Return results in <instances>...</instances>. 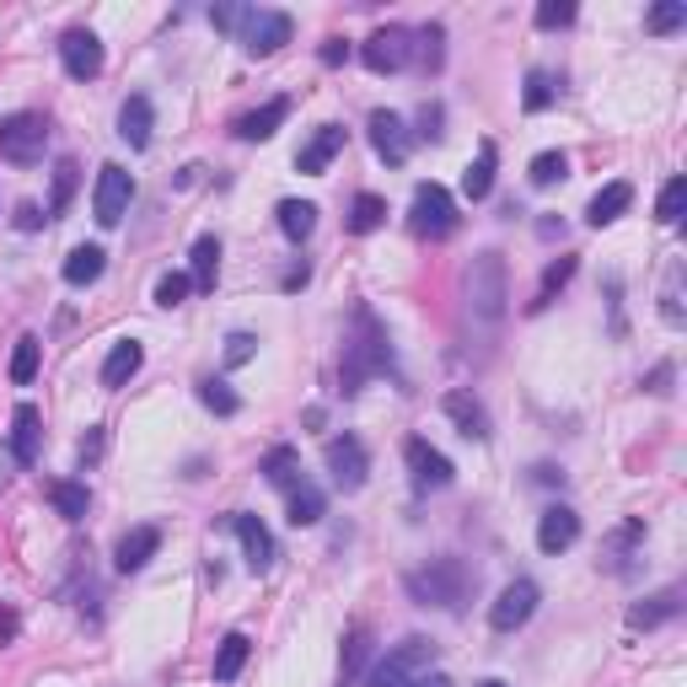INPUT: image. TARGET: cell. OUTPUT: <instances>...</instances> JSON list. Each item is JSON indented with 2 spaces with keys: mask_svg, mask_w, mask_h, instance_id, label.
Listing matches in <instances>:
<instances>
[{
  "mask_svg": "<svg viewBox=\"0 0 687 687\" xmlns=\"http://www.w3.org/2000/svg\"><path fill=\"white\" fill-rule=\"evenodd\" d=\"M414 38H419V44H414V55H419V70H440V64H446V49H440V44H446V33H440L436 22H430V27H419Z\"/></svg>",
  "mask_w": 687,
  "mask_h": 687,
  "instance_id": "b9f144b4",
  "label": "cell"
},
{
  "mask_svg": "<svg viewBox=\"0 0 687 687\" xmlns=\"http://www.w3.org/2000/svg\"><path fill=\"white\" fill-rule=\"evenodd\" d=\"M661 317L672 322V328H683L687 312H683V263H672L666 269V291H661Z\"/></svg>",
  "mask_w": 687,
  "mask_h": 687,
  "instance_id": "f35d334b",
  "label": "cell"
},
{
  "mask_svg": "<svg viewBox=\"0 0 687 687\" xmlns=\"http://www.w3.org/2000/svg\"><path fill=\"white\" fill-rule=\"evenodd\" d=\"M440 408H446V419H451L467 440H489V414H484L478 398H467V392H446Z\"/></svg>",
  "mask_w": 687,
  "mask_h": 687,
  "instance_id": "d6986e66",
  "label": "cell"
},
{
  "mask_svg": "<svg viewBox=\"0 0 687 687\" xmlns=\"http://www.w3.org/2000/svg\"><path fill=\"white\" fill-rule=\"evenodd\" d=\"M317 226V204H307V199H285L280 204V232L291 237V242H307Z\"/></svg>",
  "mask_w": 687,
  "mask_h": 687,
  "instance_id": "1f68e13d",
  "label": "cell"
},
{
  "mask_svg": "<svg viewBox=\"0 0 687 687\" xmlns=\"http://www.w3.org/2000/svg\"><path fill=\"white\" fill-rule=\"evenodd\" d=\"M60 60L75 81H97L103 75V38L86 33V27H70L60 38Z\"/></svg>",
  "mask_w": 687,
  "mask_h": 687,
  "instance_id": "7c38bea8",
  "label": "cell"
},
{
  "mask_svg": "<svg viewBox=\"0 0 687 687\" xmlns=\"http://www.w3.org/2000/svg\"><path fill=\"white\" fill-rule=\"evenodd\" d=\"M381 221H387V199H381V193H355V204H350V232L366 237Z\"/></svg>",
  "mask_w": 687,
  "mask_h": 687,
  "instance_id": "836d02e7",
  "label": "cell"
},
{
  "mask_svg": "<svg viewBox=\"0 0 687 687\" xmlns=\"http://www.w3.org/2000/svg\"><path fill=\"white\" fill-rule=\"evenodd\" d=\"M97 457H103V430L81 436V462H97Z\"/></svg>",
  "mask_w": 687,
  "mask_h": 687,
  "instance_id": "11a10c76",
  "label": "cell"
},
{
  "mask_svg": "<svg viewBox=\"0 0 687 687\" xmlns=\"http://www.w3.org/2000/svg\"><path fill=\"white\" fill-rule=\"evenodd\" d=\"M392 366V344L387 328L376 322L371 307H355L350 317V339H344V392H360L371 376H381Z\"/></svg>",
  "mask_w": 687,
  "mask_h": 687,
  "instance_id": "7a4b0ae2",
  "label": "cell"
},
{
  "mask_svg": "<svg viewBox=\"0 0 687 687\" xmlns=\"http://www.w3.org/2000/svg\"><path fill=\"white\" fill-rule=\"evenodd\" d=\"M537 484H564V473H559V467H548V462H543V467H537Z\"/></svg>",
  "mask_w": 687,
  "mask_h": 687,
  "instance_id": "680465c9",
  "label": "cell"
},
{
  "mask_svg": "<svg viewBox=\"0 0 687 687\" xmlns=\"http://www.w3.org/2000/svg\"><path fill=\"white\" fill-rule=\"evenodd\" d=\"M339 151H344V129L339 125H322L312 134V140H307V145H301V156H296V167H301V173H328V162H333V156H339Z\"/></svg>",
  "mask_w": 687,
  "mask_h": 687,
  "instance_id": "7402d4cb",
  "label": "cell"
},
{
  "mask_svg": "<svg viewBox=\"0 0 687 687\" xmlns=\"http://www.w3.org/2000/svg\"><path fill=\"white\" fill-rule=\"evenodd\" d=\"M156 548H162V532H156V526H134L125 543H119V569H125V575L145 569V564L156 559Z\"/></svg>",
  "mask_w": 687,
  "mask_h": 687,
  "instance_id": "484cf974",
  "label": "cell"
},
{
  "mask_svg": "<svg viewBox=\"0 0 687 687\" xmlns=\"http://www.w3.org/2000/svg\"><path fill=\"white\" fill-rule=\"evenodd\" d=\"M478 687H505V683H478Z\"/></svg>",
  "mask_w": 687,
  "mask_h": 687,
  "instance_id": "94428289",
  "label": "cell"
},
{
  "mask_svg": "<svg viewBox=\"0 0 687 687\" xmlns=\"http://www.w3.org/2000/svg\"><path fill=\"white\" fill-rule=\"evenodd\" d=\"M38 451H44V414L33 403H16V414H11V457L22 467H33Z\"/></svg>",
  "mask_w": 687,
  "mask_h": 687,
  "instance_id": "9a60e30c",
  "label": "cell"
},
{
  "mask_svg": "<svg viewBox=\"0 0 687 687\" xmlns=\"http://www.w3.org/2000/svg\"><path fill=\"white\" fill-rule=\"evenodd\" d=\"M633 559H644V521H624L602 543V569L607 575H633Z\"/></svg>",
  "mask_w": 687,
  "mask_h": 687,
  "instance_id": "5bb4252c",
  "label": "cell"
},
{
  "mask_svg": "<svg viewBox=\"0 0 687 687\" xmlns=\"http://www.w3.org/2000/svg\"><path fill=\"white\" fill-rule=\"evenodd\" d=\"M628 204H633V183H607L596 199H591V210H585V221L602 232V226H613L618 215H624Z\"/></svg>",
  "mask_w": 687,
  "mask_h": 687,
  "instance_id": "4316f807",
  "label": "cell"
},
{
  "mask_svg": "<svg viewBox=\"0 0 687 687\" xmlns=\"http://www.w3.org/2000/svg\"><path fill=\"white\" fill-rule=\"evenodd\" d=\"M677 613H683V591H677V585H666V591L644 596V602H639V607L628 613V628H644V633H650V628L672 624Z\"/></svg>",
  "mask_w": 687,
  "mask_h": 687,
  "instance_id": "ffe728a7",
  "label": "cell"
},
{
  "mask_svg": "<svg viewBox=\"0 0 687 687\" xmlns=\"http://www.w3.org/2000/svg\"><path fill=\"white\" fill-rule=\"evenodd\" d=\"M403 462H408V473H414V484H419V489H446V484L457 478L451 457H446V451H436L430 440H419V436L403 446Z\"/></svg>",
  "mask_w": 687,
  "mask_h": 687,
  "instance_id": "8fae6325",
  "label": "cell"
},
{
  "mask_svg": "<svg viewBox=\"0 0 687 687\" xmlns=\"http://www.w3.org/2000/svg\"><path fill=\"white\" fill-rule=\"evenodd\" d=\"M129 199H134V178H129L119 162H108V167L97 173V188H92V215H97V226H119L129 215Z\"/></svg>",
  "mask_w": 687,
  "mask_h": 687,
  "instance_id": "ba28073f",
  "label": "cell"
},
{
  "mask_svg": "<svg viewBox=\"0 0 687 687\" xmlns=\"http://www.w3.org/2000/svg\"><path fill=\"white\" fill-rule=\"evenodd\" d=\"M495 167H500V151H495V140H484L478 145V156L467 162V173H462V199H489V188H495Z\"/></svg>",
  "mask_w": 687,
  "mask_h": 687,
  "instance_id": "44dd1931",
  "label": "cell"
},
{
  "mask_svg": "<svg viewBox=\"0 0 687 687\" xmlns=\"http://www.w3.org/2000/svg\"><path fill=\"white\" fill-rule=\"evenodd\" d=\"M317 521H322V489L301 478L291 489V526H317Z\"/></svg>",
  "mask_w": 687,
  "mask_h": 687,
  "instance_id": "e575fe53",
  "label": "cell"
},
{
  "mask_svg": "<svg viewBox=\"0 0 687 687\" xmlns=\"http://www.w3.org/2000/svg\"><path fill=\"white\" fill-rule=\"evenodd\" d=\"M683 204H687V178H672V183L661 188V199H655V221H661V226H677V221H683Z\"/></svg>",
  "mask_w": 687,
  "mask_h": 687,
  "instance_id": "ab89813d",
  "label": "cell"
},
{
  "mask_svg": "<svg viewBox=\"0 0 687 687\" xmlns=\"http://www.w3.org/2000/svg\"><path fill=\"white\" fill-rule=\"evenodd\" d=\"M49 500H55V510H60L64 521H81V516H86V484H70V478H55V484H49Z\"/></svg>",
  "mask_w": 687,
  "mask_h": 687,
  "instance_id": "d590c367",
  "label": "cell"
},
{
  "mask_svg": "<svg viewBox=\"0 0 687 687\" xmlns=\"http://www.w3.org/2000/svg\"><path fill=\"white\" fill-rule=\"evenodd\" d=\"M371 145H376V156H381L387 167H403L414 140H408V129H403L398 114H387V108H381V114H371Z\"/></svg>",
  "mask_w": 687,
  "mask_h": 687,
  "instance_id": "e0dca14e",
  "label": "cell"
},
{
  "mask_svg": "<svg viewBox=\"0 0 687 687\" xmlns=\"http://www.w3.org/2000/svg\"><path fill=\"white\" fill-rule=\"evenodd\" d=\"M291 33H296V22H291L285 11H252L248 33H242V49H248L252 60H269L274 49L291 44Z\"/></svg>",
  "mask_w": 687,
  "mask_h": 687,
  "instance_id": "30bf717a",
  "label": "cell"
},
{
  "mask_svg": "<svg viewBox=\"0 0 687 687\" xmlns=\"http://www.w3.org/2000/svg\"><path fill=\"white\" fill-rule=\"evenodd\" d=\"M145 366V350L134 344V339H125V344H114V355L103 360V387H125L129 376Z\"/></svg>",
  "mask_w": 687,
  "mask_h": 687,
  "instance_id": "83f0119b",
  "label": "cell"
},
{
  "mask_svg": "<svg viewBox=\"0 0 687 687\" xmlns=\"http://www.w3.org/2000/svg\"><path fill=\"white\" fill-rule=\"evenodd\" d=\"M505 301H510V280H505V258L500 252H478L462 269V307L478 328H500Z\"/></svg>",
  "mask_w": 687,
  "mask_h": 687,
  "instance_id": "3957f363",
  "label": "cell"
},
{
  "mask_svg": "<svg viewBox=\"0 0 687 687\" xmlns=\"http://www.w3.org/2000/svg\"><path fill=\"white\" fill-rule=\"evenodd\" d=\"M151 125H156V114H151V97H125V108H119V134H125L134 151H145L151 145Z\"/></svg>",
  "mask_w": 687,
  "mask_h": 687,
  "instance_id": "cb8c5ba5",
  "label": "cell"
},
{
  "mask_svg": "<svg viewBox=\"0 0 687 687\" xmlns=\"http://www.w3.org/2000/svg\"><path fill=\"white\" fill-rule=\"evenodd\" d=\"M317 55H322V64H344V60H350V44H344V38H328Z\"/></svg>",
  "mask_w": 687,
  "mask_h": 687,
  "instance_id": "db71d44e",
  "label": "cell"
},
{
  "mask_svg": "<svg viewBox=\"0 0 687 687\" xmlns=\"http://www.w3.org/2000/svg\"><path fill=\"white\" fill-rule=\"evenodd\" d=\"M75 173H81V167H75L70 156L55 167V199H49V221H55V215H64V204H70V193H75Z\"/></svg>",
  "mask_w": 687,
  "mask_h": 687,
  "instance_id": "bcb514c9",
  "label": "cell"
},
{
  "mask_svg": "<svg viewBox=\"0 0 687 687\" xmlns=\"http://www.w3.org/2000/svg\"><path fill=\"white\" fill-rule=\"evenodd\" d=\"M188 291H193L188 274H162V280H156V307H183Z\"/></svg>",
  "mask_w": 687,
  "mask_h": 687,
  "instance_id": "7dc6e473",
  "label": "cell"
},
{
  "mask_svg": "<svg viewBox=\"0 0 687 687\" xmlns=\"http://www.w3.org/2000/svg\"><path fill=\"white\" fill-rule=\"evenodd\" d=\"M575 537H580V516H575L569 505H548V510L537 516V548H543V554L575 548Z\"/></svg>",
  "mask_w": 687,
  "mask_h": 687,
  "instance_id": "2e32d148",
  "label": "cell"
},
{
  "mask_svg": "<svg viewBox=\"0 0 687 687\" xmlns=\"http://www.w3.org/2000/svg\"><path fill=\"white\" fill-rule=\"evenodd\" d=\"M403 585H408V596H414L419 607L462 613V607L473 602V591H478V575H473L462 559H430L425 569H408Z\"/></svg>",
  "mask_w": 687,
  "mask_h": 687,
  "instance_id": "6da1fadb",
  "label": "cell"
},
{
  "mask_svg": "<svg viewBox=\"0 0 687 687\" xmlns=\"http://www.w3.org/2000/svg\"><path fill=\"white\" fill-rule=\"evenodd\" d=\"M366 655H371V628H350V639H344V687L360 677Z\"/></svg>",
  "mask_w": 687,
  "mask_h": 687,
  "instance_id": "74e56055",
  "label": "cell"
},
{
  "mask_svg": "<svg viewBox=\"0 0 687 687\" xmlns=\"http://www.w3.org/2000/svg\"><path fill=\"white\" fill-rule=\"evenodd\" d=\"M38 355H44V344H38L33 333H22L16 350H11V381H16V387H27V381L38 376Z\"/></svg>",
  "mask_w": 687,
  "mask_h": 687,
  "instance_id": "8d00e7d4",
  "label": "cell"
},
{
  "mask_svg": "<svg viewBox=\"0 0 687 687\" xmlns=\"http://www.w3.org/2000/svg\"><path fill=\"white\" fill-rule=\"evenodd\" d=\"M44 221H49V215H44L38 204H16V226H22V232H38Z\"/></svg>",
  "mask_w": 687,
  "mask_h": 687,
  "instance_id": "f5cc1de1",
  "label": "cell"
},
{
  "mask_svg": "<svg viewBox=\"0 0 687 687\" xmlns=\"http://www.w3.org/2000/svg\"><path fill=\"white\" fill-rule=\"evenodd\" d=\"M322 462H328V473H333V484H339L344 495H355V489L366 484V473H371V457H366V446L355 436H333L322 446Z\"/></svg>",
  "mask_w": 687,
  "mask_h": 687,
  "instance_id": "9c48e42d",
  "label": "cell"
},
{
  "mask_svg": "<svg viewBox=\"0 0 687 687\" xmlns=\"http://www.w3.org/2000/svg\"><path fill=\"white\" fill-rule=\"evenodd\" d=\"M248 5H215V11H210V22H215V27H226V33H232V27H248Z\"/></svg>",
  "mask_w": 687,
  "mask_h": 687,
  "instance_id": "f907efd6",
  "label": "cell"
},
{
  "mask_svg": "<svg viewBox=\"0 0 687 687\" xmlns=\"http://www.w3.org/2000/svg\"><path fill=\"white\" fill-rule=\"evenodd\" d=\"M199 398H204V408H210V414H221V419H232V414L242 408V398H237L226 381H204V387H199Z\"/></svg>",
  "mask_w": 687,
  "mask_h": 687,
  "instance_id": "7bdbcfd3",
  "label": "cell"
},
{
  "mask_svg": "<svg viewBox=\"0 0 687 687\" xmlns=\"http://www.w3.org/2000/svg\"><path fill=\"white\" fill-rule=\"evenodd\" d=\"M414 687H451V677H440V672H425V677H414Z\"/></svg>",
  "mask_w": 687,
  "mask_h": 687,
  "instance_id": "6f0895ef",
  "label": "cell"
},
{
  "mask_svg": "<svg viewBox=\"0 0 687 687\" xmlns=\"http://www.w3.org/2000/svg\"><path fill=\"white\" fill-rule=\"evenodd\" d=\"M575 22V5L569 0H543L537 5V27H569Z\"/></svg>",
  "mask_w": 687,
  "mask_h": 687,
  "instance_id": "c3c4849f",
  "label": "cell"
},
{
  "mask_svg": "<svg viewBox=\"0 0 687 687\" xmlns=\"http://www.w3.org/2000/svg\"><path fill=\"white\" fill-rule=\"evenodd\" d=\"M419 140H440V108H419Z\"/></svg>",
  "mask_w": 687,
  "mask_h": 687,
  "instance_id": "816d5d0a",
  "label": "cell"
},
{
  "mask_svg": "<svg viewBox=\"0 0 687 687\" xmlns=\"http://www.w3.org/2000/svg\"><path fill=\"white\" fill-rule=\"evenodd\" d=\"M683 22H687V5H683V0H661V5L644 16V27H650V33H677Z\"/></svg>",
  "mask_w": 687,
  "mask_h": 687,
  "instance_id": "f6af8a7d",
  "label": "cell"
},
{
  "mask_svg": "<svg viewBox=\"0 0 687 687\" xmlns=\"http://www.w3.org/2000/svg\"><path fill=\"white\" fill-rule=\"evenodd\" d=\"M360 60H366V70H376V75H392V70H403V64L414 60V33H408L403 22H387V27H376L371 38L360 44Z\"/></svg>",
  "mask_w": 687,
  "mask_h": 687,
  "instance_id": "52a82bcc",
  "label": "cell"
},
{
  "mask_svg": "<svg viewBox=\"0 0 687 687\" xmlns=\"http://www.w3.org/2000/svg\"><path fill=\"white\" fill-rule=\"evenodd\" d=\"M430 661H436V644H430V639H403V644L371 672L366 687H414V677L430 672Z\"/></svg>",
  "mask_w": 687,
  "mask_h": 687,
  "instance_id": "8992f818",
  "label": "cell"
},
{
  "mask_svg": "<svg viewBox=\"0 0 687 687\" xmlns=\"http://www.w3.org/2000/svg\"><path fill=\"white\" fill-rule=\"evenodd\" d=\"M285 119H291V97H274V103H263V108L242 114L232 129H237V140H269V134L285 125Z\"/></svg>",
  "mask_w": 687,
  "mask_h": 687,
  "instance_id": "603a6c76",
  "label": "cell"
},
{
  "mask_svg": "<svg viewBox=\"0 0 687 687\" xmlns=\"http://www.w3.org/2000/svg\"><path fill=\"white\" fill-rule=\"evenodd\" d=\"M258 473H263L274 489H296V484H301V451H296V446H274V451L258 462Z\"/></svg>",
  "mask_w": 687,
  "mask_h": 687,
  "instance_id": "d4e9b609",
  "label": "cell"
},
{
  "mask_svg": "<svg viewBox=\"0 0 687 687\" xmlns=\"http://www.w3.org/2000/svg\"><path fill=\"white\" fill-rule=\"evenodd\" d=\"M569 178V156L564 151H543V156H532V183L537 188H554Z\"/></svg>",
  "mask_w": 687,
  "mask_h": 687,
  "instance_id": "60d3db41",
  "label": "cell"
},
{
  "mask_svg": "<svg viewBox=\"0 0 687 687\" xmlns=\"http://www.w3.org/2000/svg\"><path fill=\"white\" fill-rule=\"evenodd\" d=\"M569 280H575V252H564V258H554V263H548V274H543L537 296L526 301V312H543V307H548V301L559 296L564 285H569Z\"/></svg>",
  "mask_w": 687,
  "mask_h": 687,
  "instance_id": "4dcf8cb0",
  "label": "cell"
},
{
  "mask_svg": "<svg viewBox=\"0 0 687 687\" xmlns=\"http://www.w3.org/2000/svg\"><path fill=\"white\" fill-rule=\"evenodd\" d=\"M11 639H16V613L0 607V644H11Z\"/></svg>",
  "mask_w": 687,
  "mask_h": 687,
  "instance_id": "9f6ffc18",
  "label": "cell"
},
{
  "mask_svg": "<svg viewBox=\"0 0 687 687\" xmlns=\"http://www.w3.org/2000/svg\"><path fill=\"white\" fill-rule=\"evenodd\" d=\"M457 199L446 193L440 183H419L414 188V210H408V226H414V237H430V242H446L451 232H457Z\"/></svg>",
  "mask_w": 687,
  "mask_h": 687,
  "instance_id": "277c9868",
  "label": "cell"
},
{
  "mask_svg": "<svg viewBox=\"0 0 687 687\" xmlns=\"http://www.w3.org/2000/svg\"><path fill=\"white\" fill-rule=\"evenodd\" d=\"M548 103H554V81H548V70H532V75H526V92H521V108H526V114H543Z\"/></svg>",
  "mask_w": 687,
  "mask_h": 687,
  "instance_id": "ee69618b",
  "label": "cell"
},
{
  "mask_svg": "<svg viewBox=\"0 0 687 687\" xmlns=\"http://www.w3.org/2000/svg\"><path fill=\"white\" fill-rule=\"evenodd\" d=\"M252 355H258V339H252V333H232V339H226V366H248Z\"/></svg>",
  "mask_w": 687,
  "mask_h": 687,
  "instance_id": "681fc988",
  "label": "cell"
},
{
  "mask_svg": "<svg viewBox=\"0 0 687 687\" xmlns=\"http://www.w3.org/2000/svg\"><path fill=\"white\" fill-rule=\"evenodd\" d=\"M532 613H537V585H532V580H510L500 596H495V607H489V624L500 628V633H516Z\"/></svg>",
  "mask_w": 687,
  "mask_h": 687,
  "instance_id": "4fadbf2b",
  "label": "cell"
},
{
  "mask_svg": "<svg viewBox=\"0 0 687 687\" xmlns=\"http://www.w3.org/2000/svg\"><path fill=\"white\" fill-rule=\"evenodd\" d=\"M103 263H108V252L103 248H75L70 258H64V285H97L103 280Z\"/></svg>",
  "mask_w": 687,
  "mask_h": 687,
  "instance_id": "f1b7e54d",
  "label": "cell"
},
{
  "mask_svg": "<svg viewBox=\"0 0 687 687\" xmlns=\"http://www.w3.org/2000/svg\"><path fill=\"white\" fill-rule=\"evenodd\" d=\"M188 258H193V291H215V274H221V242H215V237H199Z\"/></svg>",
  "mask_w": 687,
  "mask_h": 687,
  "instance_id": "d6a6232c",
  "label": "cell"
},
{
  "mask_svg": "<svg viewBox=\"0 0 687 687\" xmlns=\"http://www.w3.org/2000/svg\"><path fill=\"white\" fill-rule=\"evenodd\" d=\"M44 145H49L44 114H5V119H0V156H5V162L27 167V162L44 156Z\"/></svg>",
  "mask_w": 687,
  "mask_h": 687,
  "instance_id": "5b68a950",
  "label": "cell"
},
{
  "mask_svg": "<svg viewBox=\"0 0 687 687\" xmlns=\"http://www.w3.org/2000/svg\"><path fill=\"white\" fill-rule=\"evenodd\" d=\"M232 532L242 537L248 569H252V575H263V569L274 564V537H269V526H263L258 516H248V510H237V516H232Z\"/></svg>",
  "mask_w": 687,
  "mask_h": 687,
  "instance_id": "ac0fdd59",
  "label": "cell"
},
{
  "mask_svg": "<svg viewBox=\"0 0 687 687\" xmlns=\"http://www.w3.org/2000/svg\"><path fill=\"white\" fill-rule=\"evenodd\" d=\"M666 381H672V366H661V371L650 376V392H666Z\"/></svg>",
  "mask_w": 687,
  "mask_h": 687,
  "instance_id": "91938a15",
  "label": "cell"
},
{
  "mask_svg": "<svg viewBox=\"0 0 687 687\" xmlns=\"http://www.w3.org/2000/svg\"><path fill=\"white\" fill-rule=\"evenodd\" d=\"M248 633H226L221 650H215V683H237V672L248 666Z\"/></svg>",
  "mask_w": 687,
  "mask_h": 687,
  "instance_id": "f546056e",
  "label": "cell"
}]
</instances>
